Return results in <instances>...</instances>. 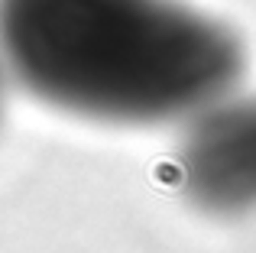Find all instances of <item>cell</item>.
Returning a JSON list of instances; mask_svg holds the SVG:
<instances>
[{"label": "cell", "mask_w": 256, "mask_h": 253, "mask_svg": "<svg viewBox=\"0 0 256 253\" xmlns=\"http://www.w3.org/2000/svg\"><path fill=\"white\" fill-rule=\"evenodd\" d=\"M0 62L30 94L104 124H185L237 88L244 42L185 0H0Z\"/></svg>", "instance_id": "1"}, {"label": "cell", "mask_w": 256, "mask_h": 253, "mask_svg": "<svg viewBox=\"0 0 256 253\" xmlns=\"http://www.w3.org/2000/svg\"><path fill=\"white\" fill-rule=\"evenodd\" d=\"M172 172L182 195L208 214L256 211V94L227 91L188 117Z\"/></svg>", "instance_id": "2"}, {"label": "cell", "mask_w": 256, "mask_h": 253, "mask_svg": "<svg viewBox=\"0 0 256 253\" xmlns=\"http://www.w3.org/2000/svg\"><path fill=\"white\" fill-rule=\"evenodd\" d=\"M4 75H6V68H4V62H0V110H4Z\"/></svg>", "instance_id": "3"}]
</instances>
